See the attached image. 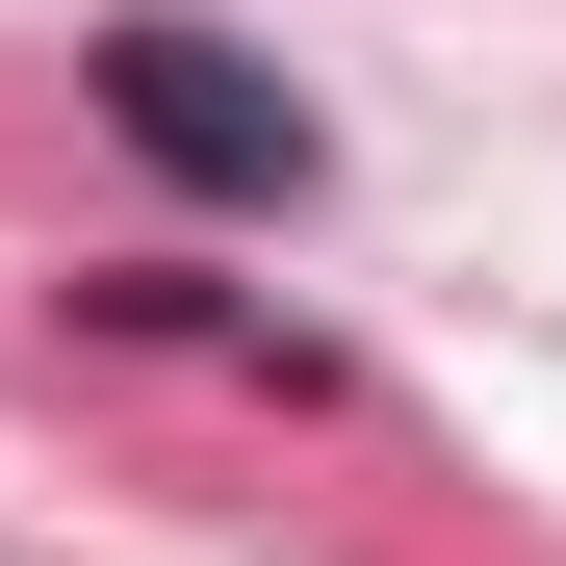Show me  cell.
<instances>
[{
	"instance_id": "cell-1",
	"label": "cell",
	"mask_w": 566,
	"mask_h": 566,
	"mask_svg": "<svg viewBox=\"0 0 566 566\" xmlns=\"http://www.w3.org/2000/svg\"><path fill=\"white\" fill-rule=\"evenodd\" d=\"M77 104H104L180 207H335V129L283 104L232 27H180V0H104V27H77Z\"/></svg>"
}]
</instances>
